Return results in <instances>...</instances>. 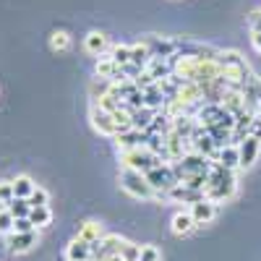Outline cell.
I'll return each instance as SVG.
<instances>
[{"instance_id": "obj_1", "label": "cell", "mask_w": 261, "mask_h": 261, "mask_svg": "<svg viewBox=\"0 0 261 261\" xmlns=\"http://www.w3.org/2000/svg\"><path fill=\"white\" fill-rule=\"evenodd\" d=\"M217 63H220V68H222L220 79H222V84L227 86V89H243V86L251 81V76H253L238 50H220Z\"/></svg>"}, {"instance_id": "obj_2", "label": "cell", "mask_w": 261, "mask_h": 261, "mask_svg": "<svg viewBox=\"0 0 261 261\" xmlns=\"http://www.w3.org/2000/svg\"><path fill=\"white\" fill-rule=\"evenodd\" d=\"M204 196H206L209 201H214V204L232 199V196H235V178H232V170L222 167L220 162H212Z\"/></svg>"}, {"instance_id": "obj_3", "label": "cell", "mask_w": 261, "mask_h": 261, "mask_svg": "<svg viewBox=\"0 0 261 261\" xmlns=\"http://www.w3.org/2000/svg\"><path fill=\"white\" fill-rule=\"evenodd\" d=\"M120 165H123V170H136V172H144L146 175L149 170L162 165V157L151 146H136V149L120 151Z\"/></svg>"}, {"instance_id": "obj_4", "label": "cell", "mask_w": 261, "mask_h": 261, "mask_svg": "<svg viewBox=\"0 0 261 261\" xmlns=\"http://www.w3.org/2000/svg\"><path fill=\"white\" fill-rule=\"evenodd\" d=\"M120 188H123L128 196L141 199V201L154 199V196H157L154 188L149 186L146 175H144V172H136V170H123V172H120Z\"/></svg>"}, {"instance_id": "obj_5", "label": "cell", "mask_w": 261, "mask_h": 261, "mask_svg": "<svg viewBox=\"0 0 261 261\" xmlns=\"http://www.w3.org/2000/svg\"><path fill=\"white\" fill-rule=\"evenodd\" d=\"M146 180H149V186L154 188V193L160 196H165L167 191H172L180 180H178V175H175V167H172V162H162V165H157L154 170H149L146 172Z\"/></svg>"}, {"instance_id": "obj_6", "label": "cell", "mask_w": 261, "mask_h": 261, "mask_svg": "<svg viewBox=\"0 0 261 261\" xmlns=\"http://www.w3.org/2000/svg\"><path fill=\"white\" fill-rule=\"evenodd\" d=\"M144 45L151 53V60H170L172 55L178 53V39H170V37H157V34H146Z\"/></svg>"}, {"instance_id": "obj_7", "label": "cell", "mask_w": 261, "mask_h": 261, "mask_svg": "<svg viewBox=\"0 0 261 261\" xmlns=\"http://www.w3.org/2000/svg\"><path fill=\"white\" fill-rule=\"evenodd\" d=\"M89 118H92V125L99 130L102 136H118V134H123V128L118 125V120L110 115V113H105L102 107H97L94 102H92V110H89Z\"/></svg>"}, {"instance_id": "obj_8", "label": "cell", "mask_w": 261, "mask_h": 261, "mask_svg": "<svg viewBox=\"0 0 261 261\" xmlns=\"http://www.w3.org/2000/svg\"><path fill=\"white\" fill-rule=\"evenodd\" d=\"M172 99L180 102L186 110H188V107H201L206 102L204 99V86L201 84H183L180 81V86H178V92L172 94Z\"/></svg>"}, {"instance_id": "obj_9", "label": "cell", "mask_w": 261, "mask_h": 261, "mask_svg": "<svg viewBox=\"0 0 261 261\" xmlns=\"http://www.w3.org/2000/svg\"><path fill=\"white\" fill-rule=\"evenodd\" d=\"M125 238H120V235H105L99 243H94L92 248H94V258L97 261H105V258H110V256H118L123 248H125Z\"/></svg>"}, {"instance_id": "obj_10", "label": "cell", "mask_w": 261, "mask_h": 261, "mask_svg": "<svg viewBox=\"0 0 261 261\" xmlns=\"http://www.w3.org/2000/svg\"><path fill=\"white\" fill-rule=\"evenodd\" d=\"M37 243H39V230H32V232H11L6 246L11 253H29Z\"/></svg>"}, {"instance_id": "obj_11", "label": "cell", "mask_w": 261, "mask_h": 261, "mask_svg": "<svg viewBox=\"0 0 261 261\" xmlns=\"http://www.w3.org/2000/svg\"><path fill=\"white\" fill-rule=\"evenodd\" d=\"M149 130H136V128H128L123 134L115 136V144L120 151H128V149H136V146H149Z\"/></svg>"}, {"instance_id": "obj_12", "label": "cell", "mask_w": 261, "mask_h": 261, "mask_svg": "<svg viewBox=\"0 0 261 261\" xmlns=\"http://www.w3.org/2000/svg\"><path fill=\"white\" fill-rule=\"evenodd\" d=\"M258 151H261V141L256 136H246L241 144H238V160H241L243 170L253 167V162L258 160Z\"/></svg>"}, {"instance_id": "obj_13", "label": "cell", "mask_w": 261, "mask_h": 261, "mask_svg": "<svg viewBox=\"0 0 261 261\" xmlns=\"http://www.w3.org/2000/svg\"><path fill=\"white\" fill-rule=\"evenodd\" d=\"M84 50L89 53V55H94V58H102V55H107L113 50V45H110V37H107L105 32H89L84 37Z\"/></svg>"}, {"instance_id": "obj_14", "label": "cell", "mask_w": 261, "mask_h": 261, "mask_svg": "<svg viewBox=\"0 0 261 261\" xmlns=\"http://www.w3.org/2000/svg\"><path fill=\"white\" fill-rule=\"evenodd\" d=\"M97 79H105V81H110V84H115V81H125V76H123V68L110 58V55H102V58H97Z\"/></svg>"}, {"instance_id": "obj_15", "label": "cell", "mask_w": 261, "mask_h": 261, "mask_svg": "<svg viewBox=\"0 0 261 261\" xmlns=\"http://www.w3.org/2000/svg\"><path fill=\"white\" fill-rule=\"evenodd\" d=\"M191 217H193V222L196 227H201V225H209L214 217H217V204L209 201V199H201L199 204H193L191 206Z\"/></svg>"}, {"instance_id": "obj_16", "label": "cell", "mask_w": 261, "mask_h": 261, "mask_svg": "<svg viewBox=\"0 0 261 261\" xmlns=\"http://www.w3.org/2000/svg\"><path fill=\"white\" fill-rule=\"evenodd\" d=\"M165 196H170L172 201H178V204H199L201 199H206L204 196V191H193V188H188V186H183V183H178L172 191H167Z\"/></svg>"}, {"instance_id": "obj_17", "label": "cell", "mask_w": 261, "mask_h": 261, "mask_svg": "<svg viewBox=\"0 0 261 261\" xmlns=\"http://www.w3.org/2000/svg\"><path fill=\"white\" fill-rule=\"evenodd\" d=\"M170 230L175 232V235H191L196 230V222H193V217H191V209H180L172 214V220H170Z\"/></svg>"}, {"instance_id": "obj_18", "label": "cell", "mask_w": 261, "mask_h": 261, "mask_svg": "<svg viewBox=\"0 0 261 261\" xmlns=\"http://www.w3.org/2000/svg\"><path fill=\"white\" fill-rule=\"evenodd\" d=\"M76 238H79V241H84V243H89V246H94V243H99L102 238H105V230H102V225H99V222L86 220V222H81V225H79Z\"/></svg>"}, {"instance_id": "obj_19", "label": "cell", "mask_w": 261, "mask_h": 261, "mask_svg": "<svg viewBox=\"0 0 261 261\" xmlns=\"http://www.w3.org/2000/svg\"><path fill=\"white\" fill-rule=\"evenodd\" d=\"M212 162H220L222 167L227 170H235V167H241V160H238V144H225L214 151V157Z\"/></svg>"}, {"instance_id": "obj_20", "label": "cell", "mask_w": 261, "mask_h": 261, "mask_svg": "<svg viewBox=\"0 0 261 261\" xmlns=\"http://www.w3.org/2000/svg\"><path fill=\"white\" fill-rule=\"evenodd\" d=\"M65 258L68 261H92L94 258V248L89 243L79 241V238H73V241L68 243V248H65Z\"/></svg>"}, {"instance_id": "obj_21", "label": "cell", "mask_w": 261, "mask_h": 261, "mask_svg": "<svg viewBox=\"0 0 261 261\" xmlns=\"http://www.w3.org/2000/svg\"><path fill=\"white\" fill-rule=\"evenodd\" d=\"M130 65H134V68H139L141 73L151 65V53H149V47L144 45V42H139V45H130Z\"/></svg>"}, {"instance_id": "obj_22", "label": "cell", "mask_w": 261, "mask_h": 261, "mask_svg": "<svg viewBox=\"0 0 261 261\" xmlns=\"http://www.w3.org/2000/svg\"><path fill=\"white\" fill-rule=\"evenodd\" d=\"M37 183L29 178V175H16L13 178V193H16V199H32V193H34Z\"/></svg>"}, {"instance_id": "obj_23", "label": "cell", "mask_w": 261, "mask_h": 261, "mask_svg": "<svg viewBox=\"0 0 261 261\" xmlns=\"http://www.w3.org/2000/svg\"><path fill=\"white\" fill-rule=\"evenodd\" d=\"M47 45H50L53 53H65V50L71 47V34L65 32V29H55V32H50V37H47Z\"/></svg>"}, {"instance_id": "obj_24", "label": "cell", "mask_w": 261, "mask_h": 261, "mask_svg": "<svg viewBox=\"0 0 261 261\" xmlns=\"http://www.w3.org/2000/svg\"><path fill=\"white\" fill-rule=\"evenodd\" d=\"M29 220H32V225H34L37 230L50 227V222H53V209H50V206H32Z\"/></svg>"}, {"instance_id": "obj_25", "label": "cell", "mask_w": 261, "mask_h": 261, "mask_svg": "<svg viewBox=\"0 0 261 261\" xmlns=\"http://www.w3.org/2000/svg\"><path fill=\"white\" fill-rule=\"evenodd\" d=\"M8 212L13 214V220H27V217L32 214V204L27 199H13L8 204Z\"/></svg>"}, {"instance_id": "obj_26", "label": "cell", "mask_w": 261, "mask_h": 261, "mask_svg": "<svg viewBox=\"0 0 261 261\" xmlns=\"http://www.w3.org/2000/svg\"><path fill=\"white\" fill-rule=\"evenodd\" d=\"M120 68H125V65H130V45H113V50L107 53Z\"/></svg>"}, {"instance_id": "obj_27", "label": "cell", "mask_w": 261, "mask_h": 261, "mask_svg": "<svg viewBox=\"0 0 261 261\" xmlns=\"http://www.w3.org/2000/svg\"><path fill=\"white\" fill-rule=\"evenodd\" d=\"M16 199L13 180H0V209H8V204Z\"/></svg>"}, {"instance_id": "obj_28", "label": "cell", "mask_w": 261, "mask_h": 261, "mask_svg": "<svg viewBox=\"0 0 261 261\" xmlns=\"http://www.w3.org/2000/svg\"><path fill=\"white\" fill-rule=\"evenodd\" d=\"M13 225H16L13 214L8 209H0V235H11L13 232Z\"/></svg>"}, {"instance_id": "obj_29", "label": "cell", "mask_w": 261, "mask_h": 261, "mask_svg": "<svg viewBox=\"0 0 261 261\" xmlns=\"http://www.w3.org/2000/svg\"><path fill=\"white\" fill-rule=\"evenodd\" d=\"M29 204L32 206H50V193L42 188V186H37L34 193H32V199H29Z\"/></svg>"}, {"instance_id": "obj_30", "label": "cell", "mask_w": 261, "mask_h": 261, "mask_svg": "<svg viewBox=\"0 0 261 261\" xmlns=\"http://www.w3.org/2000/svg\"><path fill=\"white\" fill-rule=\"evenodd\" d=\"M120 256H123L125 261H139V258H141V246H136V243H125V248L120 251Z\"/></svg>"}, {"instance_id": "obj_31", "label": "cell", "mask_w": 261, "mask_h": 261, "mask_svg": "<svg viewBox=\"0 0 261 261\" xmlns=\"http://www.w3.org/2000/svg\"><path fill=\"white\" fill-rule=\"evenodd\" d=\"M139 261H162V253L157 246H141V258Z\"/></svg>"}, {"instance_id": "obj_32", "label": "cell", "mask_w": 261, "mask_h": 261, "mask_svg": "<svg viewBox=\"0 0 261 261\" xmlns=\"http://www.w3.org/2000/svg\"><path fill=\"white\" fill-rule=\"evenodd\" d=\"M246 24H248V32L261 29V8H256V11H251V13L246 16Z\"/></svg>"}, {"instance_id": "obj_33", "label": "cell", "mask_w": 261, "mask_h": 261, "mask_svg": "<svg viewBox=\"0 0 261 261\" xmlns=\"http://www.w3.org/2000/svg\"><path fill=\"white\" fill-rule=\"evenodd\" d=\"M32 230H37V227L32 225L29 217L27 220H16V225H13V232H32Z\"/></svg>"}, {"instance_id": "obj_34", "label": "cell", "mask_w": 261, "mask_h": 261, "mask_svg": "<svg viewBox=\"0 0 261 261\" xmlns=\"http://www.w3.org/2000/svg\"><path fill=\"white\" fill-rule=\"evenodd\" d=\"M251 45L256 47V53H261V29H253L251 32Z\"/></svg>"}, {"instance_id": "obj_35", "label": "cell", "mask_w": 261, "mask_h": 261, "mask_svg": "<svg viewBox=\"0 0 261 261\" xmlns=\"http://www.w3.org/2000/svg\"><path fill=\"white\" fill-rule=\"evenodd\" d=\"M251 136H256V139L261 141V115H256V118H253V128H251Z\"/></svg>"}, {"instance_id": "obj_36", "label": "cell", "mask_w": 261, "mask_h": 261, "mask_svg": "<svg viewBox=\"0 0 261 261\" xmlns=\"http://www.w3.org/2000/svg\"><path fill=\"white\" fill-rule=\"evenodd\" d=\"M105 261H125V258H123V256L118 253V256H110V258H105Z\"/></svg>"}]
</instances>
